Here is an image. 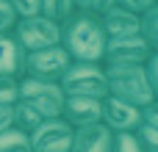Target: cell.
I'll return each instance as SVG.
<instances>
[{
	"label": "cell",
	"instance_id": "cell-7",
	"mask_svg": "<svg viewBox=\"0 0 158 152\" xmlns=\"http://www.w3.org/2000/svg\"><path fill=\"white\" fill-rule=\"evenodd\" d=\"M153 47L142 36H125V39H108L103 50V66H142L150 58Z\"/></svg>",
	"mask_w": 158,
	"mask_h": 152
},
{
	"label": "cell",
	"instance_id": "cell-9",
	"mask_svg": "<svg viewBox=\"0 0 158 152\" xmlns=\"http://www.w3.org/2000/svg\"><path fill=\"white\" fill-rule=\"evenodd\" d=\"M100 125L108 127L111 133H133V130L139 127V108L108 94V97H103V116H100Z\"/></svg>",
	"mask_w": 158,
	"mask_h": 152
},
{
	"label": "cell",
	"instance_id": "cell-15",
	"mask_svg": "<svg viewBox=\"0 0 158 152\" xmlns=\"http://www.w3.org/2000/svg\"><path fill=\"white\" fill-rule=\"evenodd\" d=\"M39 14L61 25L67 17L75 14V6H72V0H39Z\"/></svg>",
	"mask_w": 158,
	"mask_h": 152
},
{
	"label": "cell",
	"instance_id": "cell-14",
	"mask_svg": "<svg viewBox=\"0 0 158 152\" xmlns=\"http://www.w3.org/2000/svg\"><path fill=\"white\" fill-rule=\"evenodd\" d=\"M11 111H14V127L22 130V133H33V130L44 122V116H42L36 108H31L28 102H22V100H17V102L11 105Z\"/></svg>",
	"mask_w": 158,
	"mask_h": 152
},
{
	"label": "cell",
	"instance_id": "cell-26",
	"mask_svg": "<svg viewBox=\"0 0 158 152\" xmlns=\"http://www.w3.org/2000/svg\"><path fill=\"white\" fill-rule=\"evenodd\" d=\"M75 11H89V0H72Z\"/></svg>",
	"mask_w": 158,
	"mask_h": 152
},
{
	"label": "cell",
	"instance_id": "cell-10",
	"mask_svg": "<svg viewBox=\"0 0 158 152\" xmlns=\"http://www.w3.org/2000/svg\"><path fill=\"white\" fill-rule=\"evenodd\" d=\"M100 116H103V100H94V97H67L64 100L61 119L72 130L100 125Z\"/></svg>",
	"mask_w": 158,
	"mask_h": 152
},
{
	"label": "cell",
	"instance_id": "cell-1",
	"mask_svg": "<svg viewBox=\"0 0 158 152\" xmlns=\"http://www.w3.org/2000/svg\"><path fill=\"white\" fill-rule=\"evenodd\" d=\"M106 33L100 25L97 14L89 11H75L61 22V47L67 50L69 61H86V64H100L103 50H106Z\"/></svg>",
	"mask_w": 158,
	"mask_h": 152
},
{
	"label": "cell",
	"instance_id": "cell-20",
	"mask_svg": "<svg viewBox=\"0 0 158 152\" xmlns=\"http://www.w3.org/2000/svg\"><path fill=\"white\" fill-rule=\"evenodd\" d=\"M17 83H19V78L0 75V105H14L17 102Z\"/></svg>",
	"mask_w": 158,
	"mask_h": 152
},
{
	"label": "cell",
	"instance_id": "cell-6",
	"mask_svg": "<svg viewBox=\"0 0 158 152\" xmlns=\"http://www.w3.org/2000/svg\"><path fill=\"white\" fill-rule=\"evenodd\" d=\"M67 66H69V55H67V50L61 44L47 47V50L25 53V58H22V75L25 78L50 80V83H58L61 75L67 72Z\"/></svg>",
	"mask_w": 158,
	"mask_h": 152
},
{
	"label": "cell",
	"instance_id": "cell-2",
	"mask_svg": "<svg viewBox=\"0 0 158 152\" xmlns=\"http://www.w3.org/2000/svg\"><path fill=\"white\" fill-rule=\"evenodd\" d=\"M106 69V80H108V94L117 100H125L136 108L156 102V89L147 80L142 66H103Z\"/></svg>",
	"mask_w": 158,
	"mask_h": 152
},
{
	"label": "cell",
	"instance_id": "cell-11",
	"mask_svg": "<svg viewBox=\"0 0 158 152\" xmlns=\"http://www.w3.org/2000/svg\"><path fill=\"white\" fill-rule=\"evenodd\" d=\"M100 25L106 39H125V36H139V14L111 6L106 14H100Z\"/></svg>",
	"mask_w": 158,
	"mask_h": 152
},
{
	"label": "cell",
	"instance_id": "cell-16",
	"mask_svg": "<svg viewBox=\"0 0 158 152\" xmlns=\"http://www.w3.org/2000/svg\"><path fill=\"white\" fill-rule=\"evenodd\" d=\"M139 36L156 50V44H158V8L156 6H150L147 11L139 14Z\"/></svg>",
	"mask_w": 158,
	"mask_h": 152
},
{
	"label": "cell",
	"instance_id": "cell-17",
	"mask_svg": "<svg viewBox=\"0 0 158 152\" xmlns=\"http://www.w3.org/2000/svg\"><path fill=\"white\" fill-rule=\"evenodd\" d=\"M0 152H31L28 133L17 130V127L3 130V133H0Z\"/></svg>",
	"mask_w": 158,
	"mask_h": 152
},
{
	"label": "cell",
	"instance_id": "cell-4",
	"mask_svg": "<svg viewBox=\"0 0 158 152\" xmlns=\"http://www.w3.org/2000/svg\"><path fill=\"white\" fill-rule=\"evenodd\" d=\"M11 36H14V42L19 44L22 53L47 50V47L61 44V25L42 17V14H33V17L17 19L14 28H11Z\"/></svg>",
	"mask_w": 158,
	"mask_h": 152
},
{
	"label": "cell",
	"instance_id": "cell-24",
	"mask_svg": "<svg viewBox=\"0 0 158 152\" xmlns=\"http://www.w3.org/2000/svg\"><path fill=\"white\" fill-rule=\"evenodd\" d=\"M111 6H117V0H89V14H106Z\"/></svg>",
	"mask_w": 158,
	"mask_h": 152
},
{
	"label": "cell",
	"instance_id": "cell-18",
	"mask_svg": "<svg viewBox=\"0 0 158 152\" xmlns=\"http://www.w3.org/2000/svg\"><path fill=\"white\" fill-rule=\"evenodd\" d=\"M133 136H136V141H139L142 152H158V127L139 125V127L133 130Z\"/></svg>",
	"mask_w": 158,
	"mask_h": 152
},
{
	"label": "cell",
	"instance_id": "cell-5",
	"mask_svg": "<svg viewBox=\"0 0 158 152\" xmlns=\"http://www.w3.org/2000/svg\"><path fill=\"white\" fill-rule=\"evenodd\" d=\"M17 100L28 102L31 108H36L44 119H56L61 116V108H64V91L58 83H50V80H36V78H19L17 83Z\"/></svg>",
	"mask_w": 158,
	"mask_h": 152
},
{
	"label": "cell",
	"instance_id": "cell-12",
	"mask_svg": "<svg viewBox=\"0 0 158 152\" xmlns=\"http://www.w3.org/2000/svg\"><path fill=\"white\" fill-rule=\"evenodd\" d=\"M111 130L103 125H92V127H78L72 133V147L69 152H108L111 150Z\"/></svg>",
	"mask_w": 158,
	"mask_h": 152
},
{
	"label": "cell",
	"instance_id": "cell-25",
	"mask_svg": "<svg viewBox=\"0 0 158 152\" xmlns=\"http://www.w3.org/2000/svg\"><path fill=\"white\" fill-rule=\"evenodd\" d=\"M8 127H14V111H11V105H0V133Z\"/></svg>",
	"mask_w": 158,
	"mask_h": 152
},
{
	"label": "cell",
	"instance_id": "cell-8",
	"mask_svg": "<svg viewBox=\"0 0 158 152\" xmlns=\"http://www.w3.org/2000/svg\"><path fill=\"white\" fill-rule=\"evenodd\" d=\"M72 127L56 116V119H44L33 133H28L31 152H69L72 147Z\"/></svg>",
	"mask_w": 158,
	"mask_h": 152
},
{
	"label": "cell",
	"instance_id": "cell-19",
	"mask_svg": "<svg viewBox=\"0 0 158 152\" xmlns=\"http://www.w3.org/2000/svg\"><path fill=\"white\" fill-rule=\"evenodd\" d=\"M108 152H142L133 133H114L111 136V150Z\"/></svg>",
	"mask_w": 158,
	"mask_h": 152
},
{
	"label": "cell",
	"instance_id": "cell-22",
	"mask_svg": "<svg viewBox=\"0 0 158 152\" xmlns=\"http://www.w3.org/2000/svg\"><path fill=\"white\" fill-rule=\"evenodd\" d=\"M14 22H17V14L11 11V6L6 0H0V33H11Z\"/></svg>",
	"mask_w": 158,
	"mask_h": 152
},
{
	"label": "cell",
	"instance_id": "cell-21",
	"mask_svg": "<svg viewBox=\"0 0 158 152\" xmlns=\"http://www.w3.org/2000/svg\"><path fill=\"white\" fill-rule=\"evenodd\" d=\"M6 3L11 6V11L17 14V19L39 14V0H6Z\"/></svg>",
	"mask_w": 158,
	"mask_h": 152
},
{
	"label": "cell",
	"instance_id": "cell-3",
	"mask_svg": "<svg viewBox=\"0 0 158 152\" xmlns=\"http://www.w3.org/2000/svg\"><path fill=\"white\" fill-rule=\"evenodd\" d=\"M64 97H108V80L103 64H86V61H69L67 72L58 80Z\"/></svg>",
	"mask_w": 158,
	"mask_h": 152
},
{
	"label": "cell",
	"instance_id": "cell-13",
	"mask_svg": "<svg viewBox=\"0 0 158 152\" xmlns=\"http://www.w3.org/2000/svg\"><path fill=\"white\" fill-rule=\"evenodd\" d=\"M22 58L25 53L14 42L11 33H0V75L6 78H22Z\"/></svg>",
	"mask_w": 158,
	"mask_h": 152
},
{
	"label": "cell",
	"instance_id": "cell-23",
	"mask_svg": "<svg viewBox=\"0 0 158 152\" xmlns=\"http://www.w3.org/2000/svg\"><path fill=\"white\" fill-rule=\"evenodd\" d=\"M117 6H119V8H128V11H133V14H142V11H147L150 6H156V0H117Z\"/></svg>",
	"mask_w": 158,
	"mask_h": 152
}]
</instances>
